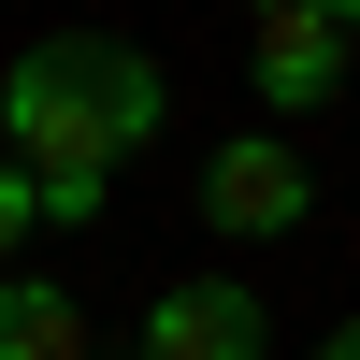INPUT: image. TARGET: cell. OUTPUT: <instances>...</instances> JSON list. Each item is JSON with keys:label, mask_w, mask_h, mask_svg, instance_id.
Returning <instances> with one entry per match:
<instances>
[{"label": "cell", "mask_w": 360, "mask_h": 360, "mask_svg": "<svg viewBox=\"0 0 360 360\" xmlns=\"http://www.w3.org/2000/svg\"><path fill=\"white\" fill-rule=\"evenodd\" d=\"M159 130H173V72L144 44H115V29H44V44L0 58V159L44 188L58 231L101 217L115 159H144Z\"/></svg>", "instance_id": "6da1fadb"}, {"label": "cell", "mask_w": 360, "mask_h": 360, "mask_svg": "<svg viewBox=\"0 0 360 360\" xmlns=\"http://www.w3.org/2000/svg\"><path fill=\"white\" fill-rule=\"evenodd\" d=\"M202 217H217L231 245H288V231L317 217V159H303V130H231L217 159H202Z\"/></svg>", "instance_id": "7a4b0ae2"}, {"label": "cell", "mask_w": 360, "mask_h": 360, "mask_svg": "<svg viewBox=\"0 0 360 360\" xmlns=\"http://www.w3.org/2000/svg\"><path fill=\"white\" fill-rule=\"evenodd\" d=\"M130 360H274V303H259L245 274H173L159 303H144Z\"/></svg>", "instance_id": "3957f363"}, {"label": "cell", "mask_w": 360, "mask_h": 360, "mask_svg": "<svg viewBox=\"0 0 360 360\" xmlns=\"http://www.w3.org/2000/svg\"><path fill=\"white\" fill-rule=\"evenodd\" d=\"M346 72H360V44H346L332 15H317V0H303V15H259V29H245L259 130H288V115H332V101H346Z\"/></svg>", "instance_id": "277c9868"}, {"label": "cell", "mask_w": 360, "mask_h": 360, "mask_svg": "<svg viewBox=\"0 0 360 360\" xmlns=\"http://www.w3.org/2000/svg\"><path fill=\"white\" fill-rule=\"evenodd\" d=\"M0 360H101V332H86V303L58 274H15L0 259Z\"/></svg>", "instance_id": "5b68a950"}, {"label": "cell", "mask_w": 360, "mask_h": 360, "mask_svg": "<svg viewBox=\"0 0 360 360\" xmlns=\"http://www.w3.org/2000/svg\"><path fill=\"white\" fill-rule=\"evenodd\" d=\"M29 231H44V188H29V173H15V159H0V259H15V245H29Z\"/></svg>", "instance_id": "8992f818"}, {"label": "cell", "mask_w": 360, "mask_h": 360, "mask_svg": "<svg viewBox=\"0 0 360 360\" xmlns=\"http://www.w3.org/2000/svg\"><path fill=\"white\" fill-rule=\"evenodd\" d=\"M317 360H360V317H346V332H317Z\"/></svg>", "instance_id": "52a82bcc"}, {"label": "cell", "mask_w": 360, "mask_h": 360, "mask_svg": "<svg viewBox=\"0 0 360 360\" xmlns=\"http://www.w3.org/2000/svg\"><path fill=\"white\" fill-rule=\"evenodd\" d=\"M317 15H332V29H346V44H360V0H317Z\"/></svg>", "instance_id": "ba28073f"}, {"label": "cell", "mask_w": 360, "mask_h": 360, "mask_svg": "<svg viewBox=\"0 0 360 360\" xmlns=\"http://www.w3.org/2000/svg\"><path fill=\"white\" fill-rule=\"evenodd\" d=\"M259 15H303V0H245V29H259Z\"/></svg>", "instance_id": "9c48e42d"}]
</instances>
